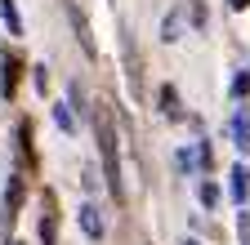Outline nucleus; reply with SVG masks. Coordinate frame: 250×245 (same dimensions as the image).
<instances>
[{
  "label": "nucleus",
  "mask_w": 250,
  "mask_h": 245,
  "mask_svg": "<svg viewBox=\"0 0 250 245\" xmlns=\"http://www.w3.org/2000/svg\"><path fill=\"white\" fill-rule=\"evenodd\" d=\"M41 241L54 245L58 241V209H54V192H45V209H41Z\"/></svg>",
  "instance_id": "obj_8"
},
{
  "label": "nucleus",
  "mask_w": 250,
  "mask_h": 245,
  "mask_svg": "<svg viewBox=\"0 0 250 245\" xmlns=\"http://www.w3.org/2000/svg\"><path fill=\"white\" fill-rule=\"evenodd\" d=\"M76 223H81V232H85L89 241H103V232H107V223H103V209L94 205V201H85V205L76 209Z\"/></svg>",
  "instance_id": "obj_3"
},
{
  "label": "nucleus",
  "mask_w": 250,
  "mask_h": 245,
  "mask_svg": "<svg viewBox=\"0 0 250 245\" xmlns=\"http://www.w3.org/2000/svg\"><path fill=\"white\" fill-rule=\"evenodd\" d=\"M45 85H49V67L41 63V67H36V89H41V94H45Z\"/></svg>",
  "instance_id": "obj_17"
},
{
  "label": "nucleus",
  "mask_w": 250,
  "mask_h": 245,
  "mask_svg": "<svg viewBox=\"0 0 250 245\" xmlns=\"http://www.w3.org/2000/svg\"><path fill=\"white\" fill-rule=\"evenodd\" d=\"M179 27H183V14L174 9V14L166 18V27H161V40H166V45H174V40H179Z\"/></svg>",
  "instance_id": "obj_13"
},
{
  "label": "nucleus",
  "mask_w": 250,
  "mask_h": 245,
  "mask_svg": "<svg viewBox=\"0 0 250 245\" xmlns=\"http://www.w3.org/2000/svg\"><path fill=\"white\" fill-rule=\"evenodd\" d=\"M228 9H237V14H241V9H250V0H228Z\"/></svg>",
  "instance_id": "obj_18"
},
{
  "label": "nucleus",
  "mask_w": 250,
  "mask_h": 245,
  "mask_svg": "<svg viewBox=\"0 0 250 245\" xmlns=\"http://www.w3.org/2000/svg\"><path fill=\"white\" fill-rule=\"evenodd\" d=\"M14 89H18V58L5 49V54H0V94L14 98Z\"/></svg>",
  "instance_id": "obj_6"
},
{
  "label": "nucleus",
  "mask_w": 250,
  "mask_h": 245,
  "mask_svg": "<svg viewBox=\"0 0 250 245\" xmlns=\"http://www.w3.org/2000/svg\"><path fill=\"white\" fill-rule=\"evenodd\" d=\"M54 125H58L62 134H76V116H72V103H58V107H54Z\"/></svg>",
  "instance_id": "obj_11"
},
{
  "label": "nucleus",
  "mask_w": 250,
  "mask_h": 245,
  "mask_svg": "<svg viewBox=\"0 0 250 245\" xmlns=\"http://www.w3.org/2000/svg\"><path fill=\"white\" fill-rule=\"evenodd\" d=\"M183 245H201V241H183Z\"/></svg>",
  "instance_id": "obj_19"
},
{
  "label": "nucleus",
  "mask_w": 250,
  "mask_h": 245,
  "mask_svg": "<svg viewBox=\"0 0 250 245\" xmlns=\"http://www.w3.org/2000/svg\"><path fill=\"white\" fill-rule=\"evenodd\" d=\"M228 94H232V98H246V94H250V72H237V76H232Z\"/></svg>",
  "instance_id": "obj_14"
},
{
  "label": "nucleus",
  "mask_w": 250,
  "mask_h": 245,
  "mask_svg": "<svg viewBox=\"0 0 250 245\" xmlns=\"http://www.w3.org/2000/svg\"><path fill=\"white\" fill-rule=\"evenodd\" d=\"M161 112L170 120H183V107H179V94H174V85H161Z\"/></svg>",
  "instance_id": "obj_10"
},
{
  "label": "nucleus",
  "mask_w": 250,
  "mask_h": 245,
  "mask_svg": "<svg viewBox=\"0 0 250 245\" xmlns=\"http://www.w3.org/2000/svg\"><path fill=\"white\" fill-rule=\"evenodd\" d=\"M18 205H22V174H9V188H5V227H14Z\"/></svg>",
  "instance_id": "obj_7"
},
{
  "label": "nucleus",
  "mask_w": 250,
  "mask_h": 245,
  "mask_svg": "<svg viewBox=\"0 0 250 245\" xmlns=\"http://www.w3.org/2000/svg\"><path fill=\"white\" fill-rule=\"evenodd\" d=\"M67 103H72V112H89V107H85V94H81V80L67 85Z\"/></svg>",
  "instance_id": "obj_15"
},
{
  "label": "nucleus",
  "mask_w": 250,
  "mask_h": 245,
  "mask_svg": "<svg viewBox=\"0 0 250 245\" xmlns=\"http://www.w3.org/2000/svg\"><path fill=\"white\" fill-rule=\"evenodd\" d=\"M228 134H232L237 151H250V107H237L228 116Z\"/></svg>",
  "instance_id": "obj_4"
},
{
  "label": "nucleus",
  "mask_w": 250,
  "mask_h": 245,
  "mask_svg": "<svg viewBox=\"0 0 250 245\" xmlns=\"http://www.w3.org/2000/svg\"><path fill=\"white\" fill-rule=\"evenodd\" d=\"M197 201H201L206 209H214L219 201H224V188H219L214 178H201V183H197Z\"/></svg>",
  "instance_id": "obj_9"
},
{
  "label": "nucleus",
  "mask_w": 250,
  "mask_h": 245,
  "mask_svg": "<svg viewBox=\"0 0 250 245\" xmlns=\"http://www.w3.org/2000/svg\"><path fill=\"white\" fill-rule=\"evenodd\" d=\"M94 138H99V161H103V183L116 201H125V183H121V143H116V125H112V107L99 103L94 107Z\"/></svg>",
  "instance_id": "obj_1"
},
{
  "label": "nucleus",
  "mask_w": 250,
  "mask_h": 245,
  "mask_svg": "<svg viewBox=\"0 0 250 245\" xmlns=\"http://www.w3.org/2000/svg\"><path fill=\"white\" fill-rule=\"evenodd\" d=\"M228 196L246 209V196H250V170H246V165H232V170H228Z\"/></svg>",
  "instance_id": "obj_5"
},
{
  "label": "nucleus",
  "mask_w": 250,
  "mask_h": 245,
  "mask_svg": "<svg viewBox=\"0 0 250 245\" xmlns=\"http://www.w3.org/2000/svg\"><path fill=\"white\" fill-rule=\"evenodd\" d=\"M62 5H67V18H72V32H76L81 49L94 58V54H99V45H94V27H89V18H85V9H81V0H62Z\"/></svg>",
  "instance_id": "obj_2"
},
{
  "label": "nucleus",
  "mask_w": 250,
  "mask_h": 245,
  "mask_svg": "<svg viewBox=\"0 0 250 245\" xmlns=\"http://www.w3.org/2000/svg\"><path fill=\"white\" fill-rule=\"evenodd\" d=\"M237 236H241V245H250V214L246 209L237 214Z\"/></svg>",
  "instance_id": "obj_16"
},
{
  "label": "nucleus",
  "mask_w": 250,
  "mask_h": 245,
  "mask_svg": "<svg viewBox=\"0 0 250 245\" xmlns=\"http://www.w3.org/2000/svg\"><path fill=\"white\" fill-rule=\"evenodd\" d=\"M0 14H5V22H9V36H22V18H18L14 0H0Z\"/></svg>",
  "instance_id": "obj_12"
}]
</instances>
